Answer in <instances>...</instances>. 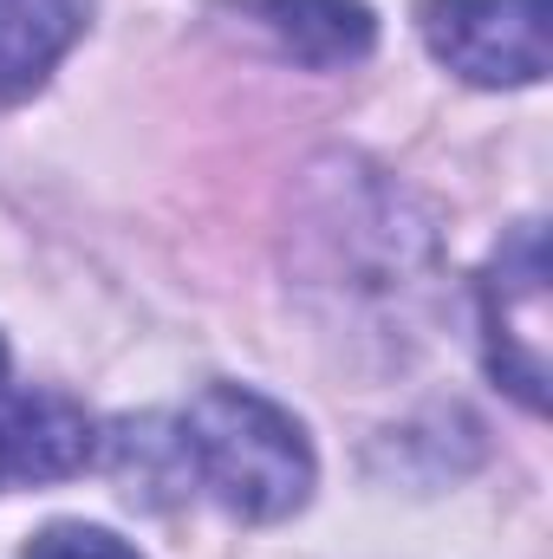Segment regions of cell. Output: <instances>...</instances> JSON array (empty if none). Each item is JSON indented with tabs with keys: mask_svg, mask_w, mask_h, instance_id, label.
<instances>
[{
	"mask_svg": "<svg viewBox=\"0 0 553 559\" xmlns=\"http://www.w3.org/2000/svg\"><path fill=\"white\" fill-rule=\"evenodd\" d=\"M176 455L209 488V501H222L235 521H255V527L299 514L319 481L306 429L248 384H209L183 411Z\"/></svg>",
	"mask_w": 553,
	"mask_h": 559,
	"instance_id": "obj_1",
	"label": "cell"
},
{
	"mask_svg": "<svg viewBox=\"0 0 553 559\" xmlns=\"http://www.w3.org/2000/svg\"><path fill=\"white\" fill-rule=\"evenodd\" d=\"M482 338L489 371L528 411H548V235L541 222L508 228L482 274Z\"/></svg>",
	"mask_w": 553,
	"mask_h": 559,
	"instance_id": "obj_2",
	"label": "cell"
},
{
	"mask_svg": "<svg viewBox=\"0 0 553 559\" xmlns=\"http://www.w3.org/2000/svg\"><path fill=\"white\" fill-rule=\"evenodd\" d=\"M423 46L469 85H541L548 79V0H423Z\"/></svg>",
	"mask_w": 553,
	"mask_h": 559,
	"instance_id": "obj_3",
	"label": "cell"
},
{
	"mask_svg": "<svg viewBox=\"0 0 553 559\" xmlns=\"http://www.w3.org/2000/svg\"><path fill=\"white\" fill-rule=\"evenodd\" d=\"M92 449H98L92 417L72 397H59V391L7 397L0 391V488L66 481L92 462Z\"/></svg>",
	"mask_w": 553,
	"mask_h": 559,
	"instance_id": "obj_4",
	"label": "cell"
},
{
	"mask_svg": "<svg viewBox=\"0 0 553 559\" xmlns=\"http://www.w3.org/2000/svg\"><path fill=\"white\" fill-rule=\"evenodd\" d=\"M92 0H0V105L33 98L79 46Z\"/></svg>",
	"mask_w": 553,
	"mask_h": 559,
	"instance_id": "obj_5",
	"label": "cell"
},
{
	"mask_svg": "<svg viewBox=\"0 0 553 559\" xmlns=\"http://www.w3.org/2000/svg\"><path fill=\"white\" fill-rule=\"evenodd\" d=\"M261 20L286 46V59H299L313 72L358 66L378 46V20L365 0H261Z\"/></svg>",
	"mask_w": 553,
	"mask_h": 559,
	"instance_id": "obj_6",
	"label": "cell"
},
{
	"mask_svg": "<svg viewBox=\"0 0 553 559\" xmlns=\"http://www.w3.org/2000/svg\"><path fill=\"white\" fill-rule=\"evenodd\" d=\"M20 559H143L138 547H125L111 527H85V521H59V527H46V534H33L26 540V554Z\"/></svg>",
	"mask_w": 553,
	"mask_h": 559,
	"instance_id": "obj_7",
	"label": "cell"
},
{
	"mask_svg": "<svg viewBox=\"0 0 553 559\" xmlns=\"http://www.w3.org/2000/svg\"><path fill=\"white\" fill-rule=\"evenodd\" d=\"M0 391H7V345H0Z\"/></svg>",
	"mask_w": 553,
	"mask_h": 559,
	"instance_id": "obj_8",
	"label": "cell"
}]
</instances>
